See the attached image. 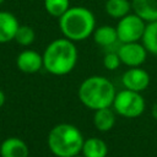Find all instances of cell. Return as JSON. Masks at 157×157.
<instances>
[{"mask_svg":"<svg viewBox=\"0 0 157 157\" xmlns=\"http://www.w3.org/2000/svg\"><path fill=\"white\" fill-rule=\"evenodd\" d=\"M42 55L44 69L55 76H63L71 72L78 56L74 42L65 37L52 40Z\"/></svg>","mask_w":157,"mask_h":157,"instance_id":"1","label":"cell"},{"mask_svg":"<svg viewBox=\"0 0 157 157\" xmlns=\"http://www.w3.org/2000/svg\"><path fill=\"white\" fill-rule=\"evenodd\" d=\"M59 28L63 36L72 42L85 40L96 29V17L93 12L83 6H70L59 17Z\"/></svg>","mask_w":157,"mask_h":157,"instance_id":"2","label":"cell"},{"mask_svg":"<svg viewBox=\"0 0 157 157\" xmlns=\"http://www.w3.org/2000/svg\"><path fill=\"white\" fill-rule=\"evenodd\" d=\"M113 83L104 76H90L78 87V98L83 105L92 110L113 105L115 98Z\"/></svg>","mask_w":157,"mask_h":157,"instance_id":"3","label":"cell"},{"mask_svg":"<svg viewBox=\"0 0 157 157\" xmlns=\"http://www.w3.org/2000/svg\"><path fill=\"white\" fill-rule=\"evenodd\" d=\"M81 131L72 124L61 123L55 125L48 135V147L56 157H74L83 146Z\"/></svg>","mask_w":157,"mask_h":157,"instance_id":"4","label":"cell"},{"mask_svg":"<svg viewBox=\"0 0 157 157\" xmlns=\"http://www.w3.org/2000/svg\"><path fill=\"white\" fill-rule=\"evenodd\" d=\"M113 108L119 115L125 118H136L145 110V99L140 92L125 88L115 94Z\"/></svg>","mask_w":157,"mask_h":157,"instance_id":"5","label":"cell"},{"mask_svg":"<svg viewBox=\"0 0 157 157\" xmlns=\"http://www.w3.org/2000/svg\"><path fill=\"white\" fill-rule=\"evenodd\" d=\"M115 28H117L119 42L121 43L139 42L140 39H142V36L146 28V21H144L140 16L132 12L121 17L118 21V25Z\"/></svg>","mask_w":157,"mask_h":157,"instance_id":"6","label":"cell"},{"mask_svg":"<svg viewBox=\"0 0 157 157\" xmlns=\"http://www.w3.org/2000/svg\"><path fill=\"white\" fill-rule=\"evenodd\" d=\"M117 53L123 64L130 67H136L144 64L148 52L146 50L144 44L139 42H130V43H123Z\"/></svg>","mask_w":157,"mask_h":157,"instance_id":"7","label":"cell"},{"mask_svg":"<svg viewBox=\"0 0 157 157\" xmlns=\"http://www.w3.org/2000/svg\"><path fill=\"white\" fill-rule=\"evenodd\" d=\"M121 82L125 88L135 92H141L146 90L147 86L150 85V75L147 74L146 70L141 69L140 66L130 67L124 72L121 77Z\"/></svg>","mask_w":157,"mask_h":157,"instance_id":"8","label":"cell"},{"mask_svg":"<svg viewBox=\"0 0 157 157\" xmlns=\"http://www.w3.org/2000/svg\"><path fill=\"white\" fill-rule=\"evenodd\" d=\"M16 65L25 74H36L43 67V55L36 50L25 49L17 55Z\"/></svg>","mask_w":157,"mask_h":157,"instance_id":"9","label":"cell"},{"mask_svg":"<svg viewBox=\"0 0 157 157\" xmlns=\"http://www.w3.org/2000/svg\"><path fill=\"white\" fill-rule=\"evenodd\" d=\"M18 26V20L12 12L0 11V44L13 40Z\"/></svg>","mask_w":157,"mask_h":157,"instance_id":"10","label":"cell"},{"mask_svg":"<svg viewBox=\"0 0 157 157\" xmlns=\"http://www.w3.org/2000/svg\"><path fill=\"white\" fill-rule=\"evenodd\" d=\"M28 146L20 137L10 136L5 139L0 146L1 157H28Z\"/></svg>","mask_w":157,"mask_h":157,"instance_id":"11","label":"cell"},{"mask_svg":"<svg viewBox=\"0 0 157 157\" xmlns=\"http://www.w3.org/2000/svg\"><path fill=\"white\" fill-rule=\"evenodd\" d=\"M131 7L144 21H157V0H131Z\"/></svg>","mask_w":157,"mask_h":157,"instance_id":"12","label":"cell"},{"mask_svg":"<svg viewBox=\"0 0 157 157\" xmlns=\"http://www.w3.org/2000/svg\"><path fill=\"white\" fill-rule=\"evenodd\" d=\"M81 152L85 157H105L108 153V147L102 139L88 137L83 141Z\"/></svg>","mask_w":157,"mask_h":157,"instance_id":"13","label":"cell"},{"mask_svg":"<svg viewBox=\"0 0 157 157\" xmlns=\"http://www.w3.org/2000/svg\"><path fill=\"white\" fill-rule=\"evenodd\" d=\"M92 36H93L94 42L101 47H110L118 40L117 28L108 26V25L97 27Z\"/></svg>","mask_w":157,"mask_h":157,"instance_id":"14","label":"cell"},{"mask_svg":"<svg viewBox=\"0 0 157 157\" xmlns=\"http://www.w3.org/2000/svg\"><path fill=\"white\" fill-rule=\"evenodd\" d=\"M93 123H94V126L99 131H103V132L109 131L115 124V115L113 110L110 109V107L94 110Z\"/></svg>","mask_w":157,"mask_h":157,"instance_id":"15","label":"cell"},{"mask_svg":"<svg viewBox=\"0 0 157 157\" xmlns=\"http://www.w3.org/2000/svg\"><path fill=\"white\" fill-rule=\"evenodd\" d=\"M104 10L109 17L120 20L121 17L130 13L132 7H131V1L129 0H107L104 5Z\"/></svg>","mask_w":157,"mask_h":157,"instance_id":"16","label":"cell"},{"mask_svg":"<svg viewBox=\"0 0 157 157\" xmlns=\"http://www.w3.org/2000/svg\"><path fill=\"white\" fill-rule=\"evenodd\" d=\"M142 44L148 53L157 55V21L146 23V28L142 36Z\"/></svg>","mask_w":157,"mask_h":157,"instance_id":"17","label":"cell"},{"mask_svg":"<svg viewBox=\"0 0 157 157\" xmlns=\"http://www.w3.org/2000/svg\"><path fill=\"white\" fill-rule=\"evenodd\" d=\"M44 9L52 17L59 18L70 9V0H44Z\"/></svg>","mask_w":157,"mask_h":157,"instance_id":"18","label":"cell"},{"mask_svg":"<svg viewBox=\"0 0 157 157\" xmlns=\"http://www.w3.org/2000/svg\"><path fill=\"white\" fill-rule=\"evenodd\" d=\"M36 39V32L34 29L28 25H20L17 28V32L15 34V39L17 44L22 47L31 45Z\"/></svg>","mask_w":157,"mask_h":157,"instance_id":"19","label":"cell"},{"mask_svg":"<svg viewBox=\"0 0 157 157\" xmlns=\"http://www.w3.org/2000/svg\"><path fill=\"white\" fill-rule=\"evenodd\" d=\"M121 64V60L118 55V53H108L104 55L103 65L108 70H117Z\"/></svg>","mask_w":157,"mask_h":157,"instance_id":"20","label":"cell"},{"mask_svg":"<svg viewBox=\"0 0 157 157\" xmlns=\"http://www.w3.org/2000/svg\"><path fill=\"white\" fill-rule=\"evenodd\" d=\"M5 101H6V96H5L4 91H2V90H0V108L5 104Z\"/></svg>","mask_w":157,"mask_h":157,"instance_id":"21","label":"cell"},{"mask_svg":"<svg viewBox=\"0 0 157 157\" xmlns=\"http://www.w3.org/2000/svg\"><path fill=\"white\" fill-rule=\"evenodd\" d=\"M152 117L157 120V102L153 104V107H152Z\"/></svg>","mask_w":157,"mask_h":157,"instance_id":"22","label":"cell"},{"mask_svg":"<svg viewBox=\"0 0 157 157\" xmlns=\"http://www.w3.org/2000/svg\"><path fill=\"white\" fill-rule=\"evenodd\" d=\"M74 157H85V156H80V155H76V156H74Z\"/></svg>","mask_w":157,"mask_h":157,"instance_id":"23","label":"cell"},{"mask_svg":"<svg viewBox=\"0 0 157 157\" xmlns=\"http://www.w3.org/2000/svg\"><path fill=\"white\" fill-rule=\"evenodd\" d=\"M4 1H5V0H0V5H1V4L4 2Z\"/></svg>","mask_w":157,"mask_h":157,"instance_id":"24","label":"cell"}]
</instances>
